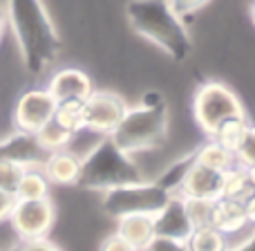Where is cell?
Segmentation results:
<instances>
[{"label": "cell", "instance_id": "obj_1", "mask_svg": "<svg viewBox=\"0 0 255 251\" xmlns=\"http://www.w3.org/2000/svg\"><path fill=\"white\" fill-rule=\"evenodd\" d=\"M4 22L11 29L22 65L40 76L58 61L61 38L43 0H4Z\"/></svg>", "mask_w": 255, "mask_h": 251}, {"label": "cell", "instance_id": "obj_2", "mask_svg": "<svg viewBox=\"0 0 255 251\" xmlns=\"http://www.w3.org/2000/svg\"><path fill=\"white\" fill-rule=\"evenodd\" d=\"M126 16L134 34L152 43L172 61H186L193 54V40L184 18L172 11L168 0H130Z\"/></svg>", "mask_w": 255, "mask_h": 251}, {"label": "cell", "instance_id": "obj_3", "mask_svg": "<svg viewBox=\"0 0 255 251\" xmlns=\"http://www.w3.org/2000/svg\"><path fill=\"white\" fill-rule=\"evenodd\" d=\"M170 112L161 92L148 90L134 106H128L124 119L110 132V139L134 157L136 153L161 146L168 137Z\"/></svg>", "mask_w": 255, "mask_h": 251}, {"label": "cell", "instance_id": "obj_4", "mask_svg": "<svg viewBox=\"0 0 255 251\" xmlns=\"http://www.w3.org/2000/svg\"><path fill=\"white\" fill-rule=\"evenodd\" d=\"M145 180L134 157L121 150L110 135L99 137L81 157V175L76 186L94 193H106L110 189Z\"/></svg>", "mask_w": 255, "mask_h": 251}, {"label": "cell", "instance_id": "obj_5", "mask_svg": "<svg viewBox=\"0 0 255 251\" xmlns=\"http://www.w3.org/2000/svg\"><path fill=\"white\" fill-rule=\"evenodd\" d=\"M172 195H168L161 186H157L154 182L141 180L132 182V184H124L110 189L106 193H101V209L110 218H124V216H154L163 209V204L170 200Z\"/></svg>", "mask_w": 255, "mask_h": 251}, {"label": "cell", "instance_id": "obj_6", "mask_svg": "<svg viewBox=\"0 0 255 251\" xmlns=\"http://www.w3.org/2000/svg\"><path fill=\"white\" fill-rule=\"evenodd\" d=\"M193 115L197 126L204 130V135L211 137L215 128L224 119L231 117H242L244 106L240 97L222 81H206L197 88L193 97Z\"/></svg>", "mask_w": 255, "mask_h": 251}, {"label": "cell", "instance_id": "obj_7", "mask_svg": "<svg viewBox=\"0 0 255 251\" xmlns=\"http://www.w3.org/2000/svg\"><path fill=\"white\" fill-rule=\"evenodd\" d=\"M56 222V207L52 198L45 200H13L11 213L7 218L9 229L18 240L47 238Z\"/></svg>", "mask_w": 255, "mask_h": 251}, {"label": "cell", "instance_id": "obj_8", "mask_svg": "<svg viewBox=\"0 0 255 251\" xmlns=\"http://www.w3.org/2000/svg\"><path fill=\"white\" fill-rule=\"evenodd\" d=\"M54 110H56V99L49 94L47 88L25 90L13 103V130L36 135L47 121L54 119Z\"/></svg>", "mask_w": 255, "mask_h": 251}, {"label": "cell", "instance_id": "obj_9", "mask_svg": "<svg viewBox=\"0 0 255 251\" xmlns=\"http://www.w3.org/2000/svg\"><path fill=\"white\" fill-rule=\"evenodd\" d=\"M130 103L110 90H92L85 99V130L106 137L119 126Z\"/></svg>", "mask_w": 255, "mask_h": 251}, {"label": "cell", "instance_id": "obj_10", "mask_svg": "<svg viewBox=\"0 0 255 251\" xmlns=\"http://www.w3.org/2000/svg\"><path fill=\"white\" fill-rule=\"evenodd\" d=\"M45 88L49 90V94L58 103V101H85L92 94L94 85L92 79L79 67H61V70H56L49 76Z\"/></svg>", "mask_w": 255, "mask_h": 251}, {"label": "cell", "instance_id": "obj_11", "mask_svg": "<svg viewBox=\"0 0 255 251\" xmlns=\"http://www.w3.org/2000/svg\"><path fill=\"white\" fill-rule=\"evenodd\" d=\"M45 157L47 153L38 146L36 135L11 130L9 135L0 137V159L18 162L22 166H40Z\"/></svg>", "mask_w": 255, "mask_h": 251}, {"label": "cell", "instance_id": "obj_12", "mask_svg": "<svg viewBox=\"0 0 255 251\" xmlns=\"http://www.w3.org/2000/svg\"><path fill=\"white\" fill-rule=\"evenodd\" d=\"M154 222V236H166V238L175 240H188L193 234V225H190L188 216L184 209V200L179 195H172L163 209L152 216Z\"/></svg>", "mask_w": 255, "mask_h": 251}, {"label": "cell", "instance_id": "obj_13", "mask_svg": "<svg viewBox=\"0 0 255 251\" xmlns=\"http://www.w3.org/2000/svg\"><path fill=\"white\" fill-rule=\"evenodd\" d=\"M40 171L52 186H74L81 175V157L70 148L54 150L43 159Z\"/></svg>", "mask_w": 255, "mask_h": 251}, {"label": "cell", "instance_id": "obj_14", "mask_svg": "<svg viewBox=\"0 0 255 251\" xmlns=\"http://www.w3.org/2000/svg\"><path fill=\"white\" fill-rule=\"evenodd\" d=\"M220 193H222V173L193 162V166H190L184 184H181L179 198L217 200L220 198Z\"/></svg>", "mask_w": 255, "mask_h": 251}, {"label": "cell", "instance_id": "obj_15", "mask_svg": "<svg viewBox=\"0 0 255 251\" xmlns=\"http://www.w3.org/2000/svg\"><path fill=\"white\" fill-rule=\"evenodd\" d=\"M247 209H244L242 200H231V198H217L213 200V220L211 227H215L222 234L240 229L242 225H247Z\"/></svg>", "mask_w": 255, "mask_h": 251}, {"label": "cell", "instance_id": "obj_16", "mask_svg": "<svg viewBox=\"0 0 255 251\" xmlns=\"http://www.w3.org/2000/svg\"><path fill=\"white\" fill-rule=\"evenodd\" d=\"M117 234L124 240H128L136 251H143V247L154 236L152 216H141V213H136V216L117 218Z\"/></svg>", "mask_w": 255, "mask_h": 251}, {"label": "cell", "instance_id": "obj_17", "mask_svg": "<svg viewBox=\"0 0 255 251\" xmlns=\"http://www.w3.org/2000/svg\"><path fill=\"white\" fill-rule=\"evenodd\" d=\"M193 157H195V164H202V166L220 171V173L229 171V168H233L238 164L235 155L231 150H226L224 146H220L215 139H211V137L193 150Z\"/></svg>", "mask_w": 255, "mask_h": 251}, {"label": "cell", "instance_id": "obj_18", "mask_svg": "<svg viewBox=\"0 0 255 251\" xmlns=\"http://www.w3.org/2000/svg\"><path fill=\"white\" fill-rule=\"evenodd\" d=\"M249 128H251V121L247 119V115L242 117H231V119H224L220 126L215 128V132L211 135V139H215L220 146H224L231 153H238V148L242 146L244 137H247Z\"/></svg>", "mask_w": 255, "mask_h": 251}, {"label": "cell", "instance_id": "obj_19", "mask_svg": "<svg viewBox=\"0 0 255 251\" xmlns=\"http://www.w3.org/2000/svg\"><path fill=\"white\" fill-rule=\"evenodd\" d=\"M49 191H52V184L43 175L40 166H27L16 186L13 198L16 200H45V198H49Z\"/></svg>", "mask_w": 255, "mask_h": 251}, {"label": "cell", "instance_id": "obj_20", "mask_svg": "<svg viewBox=\"0 0 255 251\" xmlns=\"http://www.w3.org/2000/svg\"><path fill=\"white\" fill-rule=\"evenodd\" d=\"M193 162H195L193 153L184 155V157L175 159V162H172L163 173H159L157 180H152V182L157 186H161L168 195H179L181 193V184H184V180H186V175H188Z\"/></svg>", "mask_w": 255, "mask_h": 251}, {"label": "cell", "instance_id": "obj_21", "mask_svg": "<svg viewBox=\"0 0 255 251\" xmlns=\"http://www.w3.org/2000/svg\"><path fill=\"white\" fill-rule=\"evenodd\" d=\"M253 193V186L249 184L247 168L235 164L233 168L222 173V193L220 198H231V200H247Z\"/></svg>", "mask_w": 255, "mask_h": 251}, {"label": "cell", "instance_id": "obj_22", "mask_svg": "<svg viewBox=\"0 0 255 251\" xmlns=\"http://www.w3.org/2000/svg\"><path fill=\"white\" fill-rule=\"evenodd\" d=\"M54 121L72 135H79L81 130H85V101H58Z\"/></svg>", "mask_w": 255, "mask_h": 251}, {"label": "cell", "instance_id": "obj_23", "mask_svg": "<svg viewBox=\"0 0 255 251\" xmlns=\"http://www.w3.org/2000/svg\"><path fill=\"white\" fill-rule=\"evenodd\" d=\"M72 139H74V135L67 132L63 126H58L54 119L47 121V124L36 132V141H38V146L45 150V153H54V150L70 148Z\"/></svg>", "mask_w": 255, "mask_h": 251}, {"label": "cell", "instance_id": "obj_24", "mask_svg": "<svg viewBox=\"0 0 255 251\" xmlns=\"http://www.w3.org/2000/svg\"><path fill=\"white\" fill-rule=\"evenodd\" d=\"M188 251H226L224 234L215 227H197L186 240Z\"/></svg>", "mask_w": 255, "mask_h": 251}, {"label": "cell", "instance_id": "obj_25", "mask_svg": "<svg viewBox=\"0 0 255 251\" xmlns=\"http://www.w3.org/2000/svg\"><path fill=\"white\" fill-rule=\"evenodd\" d=\"M181 200H184L186 216H188L193 229H197V227H211L213 200H202V198H181Z\"/></svg>", "mask_w": 255, "mask_h": 251}, {"label": "cell", "instance_id": "obj_26", "mask_svg": "<svg viewBox=\"0 0 255 251\" xmlns=\"http://www.w3.org/2000/svg\"><path fill=\"white\" fill-rule=\"evenodd\" d=\"M27 166L18 162H9V159H0V191L13 195L16 193V186L20 182L22 173H25Z\"/></svg>", "mask_w": 255, "mask_h": 251}, {"label": "cell", "instance_id": "obj_27", "mask_svg": "<svg viewBox=\"0 0 255 251\" xmlns=\"http://www.w3.org/2000/svg\"><path fill=\"white\" fill-rule=\"evenodd\" d=\"M253 238H255V225H253V222H247V225H242L240 229L224 234L226 251H238V249L247 247Z\"/></svg>", "mask_w": 255, "mask_h": 251}, {"label": "cell", "instance_id": "obj_28", "mask_svg": "<svg viewBox=\"0 0 255 251\" xmlns=\"http://www.w3.org/2000/svg\"><path fill=\"white\" fill-rule=\"evenodd\" d=\"M235 162L244 168L255 166V124H251L247 137H244V141H242V146H240L238 153H235Z\"/></svg>", "mask_w": 255, "mask_h": 251}, {"label": "cell", "instance_id": "obj_29", "mask_svg": "<svg viewBox=\"0 0 255 251\" xmlns=\"http://www.w3.org/2000/svg\"><path fill=\"white\" fill-rule=\"evenodd\" d=\"M143 251H188V247H186V240L166 238V236H152V240L145 245Z\"/></svg>", "mask_w": 255, "mask_h": 251}, {"label": "cell", "instance_id": "obj_30", "mask_svg": "<svg viewBox=\"0 0 255 251\" xmlns=\"http://www.w3.org/2000/svg\"><path fill=\"white\" fill-rule=\"evenodd\" d=\"M168 2H170L172 11L179 18H188V16H193L195 11H199L202 7H206L211 0H168Z\"/></svg>", "mask_w": 255, "mask_h": 251}, {"label": "cell", "instance_id": "obj_31", "mask_svg": "<svg viewBox=\"0 0 255 251\" xmlns=\"http://www.w3.org/2000/svg\"><path fill=\"white\" fill-rule=\"evenodd\" d=\"M13 251H63V249L49 238H36V240H20Z\"/></svg>", "mask_w": 255, "mask_h": 251}, {"label": "cell", "instance_id": "obj_32", "mask_svg": "<svg viewBox=\"0 0 255 251\" xmlns=\"http://www.w3.org/2000/svg\"><path fill=\"white\" fill-rule=\"evenodd\" d=\"M99 251H136V249L115 231L108 238H103V243L99 245Z\"/></svg>", "mask_w": 255, "mask_h": 251}, {"label": "cell", "instance_id": "obj_33", "mask_svg": "<svg viewBox=\"0 0 255 251\" xmlns=\"http://www.w3.org/2000/svg\"><path fill=\"white\" fill-rule=\"evenodd\" d=\"M13 195L4 193V191H0V225H4L9 218V213H11V207H13Z\"/></svg>", "mask_w": 255, "mask_h": 251}, {"label": "cell", "instance_id": "obj_34", "mask_svg": "<svg viewBox=\"0 0 255 251\" xmlns=\"http://www.w3.org/2000/svg\"><path fill=\"white\" fill-rule=\"evenodd\" d=\"M244 209H247L249 222H253V225H255V191H253L251 195H249L247 200H244Z\"/></svg>", "mask_w": 255, "mask_h": 251}, {"label": "cell", "instance_id": "obj_35", "mask_svg": "<svg viewBox=\"0 0 255 251\" xmlns=\"http://www.w3.org/2000/svg\"><path fill=\"white\" fill-rule=\"evenodd\" d=\"M4 29H7V22H4V13H2V7H0V43H2Z\"/></svg>", "mask_w": 255, "mask_h": 251}, {"label": "cell", "instance_id": "obj_36", "mask_svg": "<svg viewBox=\"0 0 255 251\" xmlns=\"http://www.w3.org/2000/svg\"><path fill=\"white\" fill-rule=\"evenodd\" d=\"M247 177H249V184H251L253 191H255V166H249L247 168Z\"/></svg>", "mask_w": 255, "mask_h": 251}, {"label": "cell", "instance_id": "obj_37", "mask_svg": "<svg viewBox=\"0 0 255 251\" xmlns=\"http://www.w3.org/2000/svg\"><path fill=\"white\" fill-rule=\"evenodd\" d=\"M238 251H255V238H253L251 243L247 245V247H242V249H238Z\"/></svg>", "mask_w": 255, "mask_h": 251}, {"label": "cell", "instance_id": "obj_38", "mask_svg": "<svg viewBox=\"0 0 255 251\" xmlns=\"http://www.w3.org/2000/svg\"><path fill=\"white\" fill-rule=\"evenodd\" d=\"M251 20H253V25H255V0H253V4H251Z\"/></svg>", "mask_w": 255, "mask_h": 251}]
</instances>
